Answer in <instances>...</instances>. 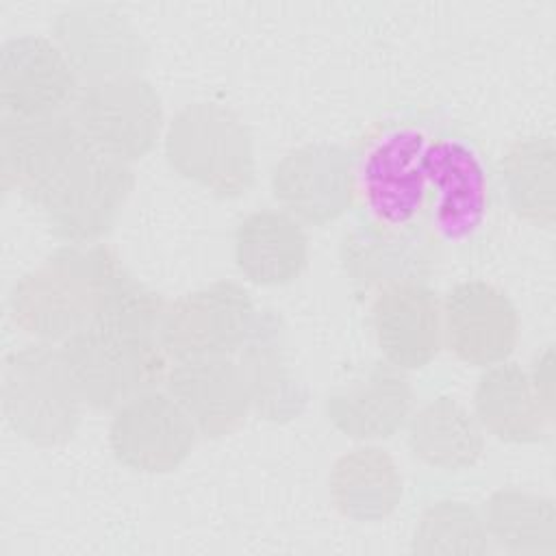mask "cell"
Segmentation results:
<instances>
[{
  "instance_id": "1",
  "label": "cell",
  "mask_w": 556,
  "mask_h": 556,
  "mask_svg": "<svg viewBox=\"0 0 556 556\" xmlns=\"http://www.w3.org/2000/svg\"><path fill=\"white\" fill-rule=\"evenodd\" d=\"M119 267L115 252L104 243H65L13 285V324L37 341L63 343L91 324Z\"/></svg>"
},
{
  "instance_id": "2",
  "label": "cell",
  "mask_w": 556,
  "mask_h": 556,
  "mask_svg": "<svg viewBox=\"0 0 556 556\" xmlns=\"http://www.w3.org/2000/svg\"><path fill=\"white\" fill-rule=\"evenodd\" d=\"M163 148L180 178L217 198H239L254 185V139L230 106L217 102L182 106L165 126Z\"/></svg>"
},
{
  "instance_id": "3",
  "label": "cell",
  "mask_w": 556,
  "mask_h": 556,
  "mask_svg": "<svg viewBox=\"0 0 556 556\" xmlns=\"http://www.w3.org/2000/svg\"><path fill=\"white\" fill-rule=\"evenodd\" d=\"M83 408L61 348L35 341L7 356L2 415L20 439L39 447L63 445L76 434Z\"/></svg>"
},
{
  "instance_id": "4",
  "label": "cell",
  "mask_w": 556,
  "mask_h": 556,
  "mask_svg": "<svg viewBox=\"0 0 556 556\" xmlns=\"http://www.w3.org/2000/svg\"><path fill=\"white\" fill-rule=\"evenodd\" d=\"M70 376L93 410H115L165 380L167 354L159 341L89 324L61 343Z\"/></svg>"
},
{
  "instance_id": "5",
  "label": "cell",
  "mask_w": 556,
  "mask_h": 556,
  "mask_svg": "<svg viewBox=\"0 0 556 556\" xmlns=\"http://www.w3.org/2000/svg\"><path fill=\"white\" fill-rule=\"evenodd\" d=\"M130 163L85 150L39 198L50 232L65 243H98L117 222L130 191Z\"/></svg>"
},
{
  "instance_id": "6",
  "label": "cell",
  "mask_w": 556,
  "mask_h": 556,
  "mask_svg": "<svg viewBox=\"0 0 556 556\" xmlns=\"http://www.w3.org/2000/svg\"><path fill=\"white\" fill-rule=\"evenodd\" d=\"M72 115L98 152L124 163L150 154L167 126L159 91L141 74L83 85Z\"/></svg>"
},
{
  "instance_id": "7",
  "label": "cell",
  "mask_w": 556,
  "mask_h": 556,
  "mask_svg": "<svg viewBox=\"0 0 556 556\" xmlns=\"http://www.w3.org/2000/svg\"><path fill=\"white\" fill-rule=\"evenodd\" d=\"M258 317L250 291L232 280H217L167 304L161 345L172 361L235 356Z\"/></svg>"
},
{
  "instance_id": "8",
  "label": "cell",
  "mask_w": 556,
  "mask_h": 556,
  "mask_svg": "<svg viewBox=\"0 0 556 556\" xmlns=\"http://www.w3.org/2000/svg\"><path fill=\"white\" fill-rule=\"evenodd\" d=\"M200 432L167 393L148 389L113 410L109 445L113 456L139 473H167L178 469L195 447Z\"/></svg>"
},
{
  "instance_id": "9",
  "label": "cell",
  "mask_w": 556,
  "mask_h": 556,
  "mask_svg": "<svg viewBox=\"0 0 556 556\" xmlns=\"http://www.w3.org/2000/svg\"><path fill=\"white\" fill-rule=\"evenodd\" d=\"M93 148L70 113L46 117L2 115L0 172L4 189H17L37 204L48 187L85 152Z\"/></svg>"
},
{
  "instance_id": "10",
  "label": "cell",
  "mask_w": 556,
  "mask_h": 556,
  "mask_svg": "<svg viewBox=\"0 0 556 556\" xmlns=\"http://www.w3.org/2000/svg\"><path fill=\"white\" fill-rule=\"evenodd\" d=\"M52 39L83 85L137 76L148 63V46L141 33L115 7L80 4L63 9L54 17Z\"/></svg>"
},
{
  "instance_id": "11",
  "label": "cell",
  "mask_w": 556,
  "mask_h": 556,
  "mask_svg": "<svg viewBox=\"0 0 556 556\" xmlns=\"http://www.w3.org/2000/svg\"><path fill=\"white\" fill-rule=\"evenodd\" d=\"M354 159L337 143H306L287 152L271 172V193L300 224L326 226L352 206Z\"/></svg>"
},
{
  "instance_id": "12",
  "label": "cell",
  "mask_w": 556,
  "mask_h": 556,
  "mask_svg": "<svg viewBox=\"0 0 556 556\" xmlns=\"http://www.w3.org/2000/svg\"><path fill=\"white\" fill-rule=\"evenodd\" d=\"M83 89L72 63L54 39L13 37L0 52L2 115L46 117L70 113Z\"/></svg>"
},
{
  "instance_id": "13",
  "label": "cell",
  "mask_w": 556,
  "mask_h": 556,
  "mask_svg": "<svg viewBox=\"0 0 556 556\" xmlns=\"http://www.w3.org/2000/svg\"><path fill=\"white\" fill-rule=\"evenodd\" d=\"M430 139L417 128L382 135L361 167L363 200L378 226L404 228L428 198L426 154Z\"/></svg>"
},
{
  "instance_id": "14",
  "label": "cell",
  "mask_w": 556,
  "mask_h": 556,
  "mask_svg": "<svg viewBox=\"0 0 556 556\" xmlns=\"http://www.w3.org/2000/svg\"><path fill=\"white\" fill-rule=\"evenodd\" d=\"M443 345L473 367L508 361L519 339L513 300L486 280H463L441 300Z\"/></svg>"
},
{
  "instance_id": "15",
  "label": "cell",
  "mask_w": 556,
  "mask_h": 556,
  "mask_svg": "<svg viewBox=\"0 0 556 556\" xmlns=\"http://www.w3.org/2000/svg\"><path fill=\"white\" fill-rule=\"evenodd\" d=\"M371 328L382 361L404 371L421 369L443 348L441 298L415 278L384 285L371 304Z\"/></svg>"
},
{
  "instance_id": "16",
  "label": "cell",
  "mask_w": 556,
  "mask_h": 556,
  "mask_svg": "<svg viewBox=\"0 0 556 556\" xmlns=\"http://www.w3.org/2000/svg\"><path fill=\"white\" fill-rule=\"evenodd\" d=\"M163 382L167 393L189 415L200 437H226L252 413L248 387L235 356L174 361Z\"/></svg>"
},
{
  "instance_id": "17",
  "label": "cell",
  "mask_w": 556,
  "mask_h": 556,
  "mask_svg": "<svg viewBox=\"0 0 556 556\" xmlns=\"http://www.w3.org/2000/svg\"><path fill=\"white\" fill-rule=\"evenodd\" d=\"M324 410L348 439L363 443L389 439L406 426L413 413V387L404 369L376 361L358 378L334 389Z\"/></svg>"
},
{
  "instance_id": "18",
  "label": "cell",
  "mask_w": 556,
  "mask_h": 556,
  "mask_svg": "<svg viewBox=\"0 0 556 556\" xmlns=\"http://www.w3.org/2000/svg\"><path fill=\"white\" fill-rule=\"evenodd\" d=\"M432 217L445 239L469 237L484 219L489 178L480 154L463 139H430L426 154Z\"/></svg>"
},
{
  "instance_id": "19",
  "label": "cell",
  "mask_w": 556,
  "mask_h": 556,
  "mask_svg": "<svg viewBox=\"0 0 556 556\" xmlns=\"http://www.w3.org/2000/svg\"><path fill=\"white\" fill-rule=\"evenodd\" d=\"M235 358L258 417L285 424L304 410L306 391L289 358L285 328L276 313L258 311L256 324Z\"/></svg>"
},
{
  "instance_id": "20",
  "label": "cell",
  "mask_w": 556,
  "mask_h": 556,
  "mask_svg": "<svg viewBox=\"0 0 556 556\" xmlns=\"http://www.w3.org/2000/svg\"><path fill=\"white\" fill-rule=\"evenodd\" d=\"M239 274L256 287L293 282L308 265L304 226L282 208H258L245 215L232 239Z\"/></svg>"
},
{
  "instance_id": "21",
  "label": "cell",
  "mask_w": 556,
  "mask_h": 556,
  "mask_svg": "<svg viewBox=\"0 0 556 556\" xmlns=\"http://www.w3.org/2000/svg\"><path fill=\"white\" fill-rule=\"evenodd\" d=\"M473 415L484 432L506 443L541 441L554 415L541 404L528 369L513 361L484 367L473 389Z\"/></svg>"
},
{
  "instance_id": "22",
  "label": "cell",
  "mask_w": 556,
  "mask_h": 556,
  "mask_svg": "<svg viewBox=\"0 0 556 556\" xmlns=\"http://www.w3.org/2000/svg\"><path fill=\"white\" fill-rule=\"evenodd\" d=\"M404 428L410 454L432 469L463 471L484 454L486 432L473 410L452 395H437L413 410Z\"/></svg>"
},
{
  "instance_id": "23",
  "label": "cell",
  "mask_w": 556,
  "mask_h": 556,
  "mask_svg": "<svg viewBox=\"0 0 556 556\" xmlns=\"http://www.w3.org/2000/svg\"><path fill=\"white\" fill-rule=\"evenodd\" d=\"M328 484L334 508L361 523L387 519L397 508L404 491L395 458L384 447L371 443L339 456Z\"/></svg>"
},
{
  "instance_id": "24",
  "label": "cell",
  "mask_w": 556,
  "mask_h": 556,
  "mask_svg": "<svg viewBox=\"0 0 556 556\" xmlns=\"http://www.w3.org/2000/svg\"><path fill=\"white\" fill-rule=\"evenodd\" d=\"M489 539L508 554H556V506L552 497L500 489L484 504Z\"/></svg>"
},
{
  "instance_id": "25",
  "label": "cell",
  "mask_w": 556,
  "mask_h": 556,
  "mask_svg": "<svg viewBox=\"0 0 556 556\" xmlns=\"http://www.w3.org/2000/svg\"><path fill=\"white\" fill-rule=\"evenodd\" d=\"M554 141L549 137L519 139L502 159L500 176L513 213L526 222L552 226L556 215Z\"/></svg>"
},
{
  "instance_id": "26",
  "label": "cell",
  "mask_w": 556,
  "mask_h": 556,
  "mask_svg": "<svg viewBox=\"0 0 556 556\" xmlns=\"http://www.w3.org/2000/svg\"><path fill=\"white\" fill-rule=\"evenodd\" d=\"M482 515L463 500L432 502L419 517L410 549L421 556H480L489 552Z\"/></svg>"
},
{
  "instance_id": "27",
  "label": "cell",
  "mask_w": 556,
  "mask_h": 556,
  "mask_svg": "<svg viewBox=\"0 0 556 556\" xmlns=\"http://www.w3.org/2000/svg\"><path fill=\"white\" fill-rule=\"evenodd\" d=\"M167 302L119 267L109 280L91 324H102L132 337L161 343Z\"/></svg>"
},
{
  "instance_id": "28",
  "label": "cell",
  "mask_w": 556,
  "mask_h": 556,
  "mask_svg": "<svg viewBox=\"0 0 556 556\" xmlns=\"http://www.w3.org/2000/svg\"><path fill=\"white\" fill-rule=\"evenodd\" d=\"M426 261L424 245H415L406 235L374 230L350 241L345 239V269H350L354 280L367 285L384 287L410 278L421 280L413 271H417V263Z\"/></svg>"
},
{
  "instance_id": "29",
  "label": "cell",
  "mask_w": 556,
  "mask_h": 556,
  "mask_svg": "<svg viewBox=\"0 0 556 556\" xmlns=\"http://www.w3.org/2000/svg\"><path fill=\"white\" fill-rule=\"evenodd\" d=\"M532 387L549 415H554V350L545 345L534 358L528 369Z\"/></svg>"
}]
</instances>
